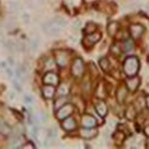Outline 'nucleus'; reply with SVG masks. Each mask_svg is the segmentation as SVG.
I'll list each match as a JSON object with an SVG mask.
<instances>
[{
  "mask_svg": "<svg viewBox=\"0 0 149 149\" xmlns=\"http://www.w3.org/2000/svg\"><path fill=\"white\" fill-rule=\"evenodd\" d=\"M124 73L127 74L128 77H132V75H136L139 72V68H140V61L137 57L135 56H130L128 57L125 61H124Z\"/></svg>",
  "mask_w": 149,
  "mask_h": 149,
  "instance_id": "1",
  "label": "nucleus"
},
{
  "mask_svg": "<svg viewBox=\"0 0 149 149\" xmlns=\"http://www.w3.org/2000/svg\"><path fill=\"white\" fill-rule=\"evenodd\" d=\"M84 69H85V65H84V61L81 58H75L73 62V66H72V73L75 78H80L82 74H84Z\"/></svg>",
  "mask_w": 149,
  "mask_h": 149,
  "instance_id": "2",
  "label": "nucleus"
},
{
  "mask_svg": "<svg viewBox=\"0 0 149 149\" xmlns=\"http://www.w3.org/2000/svg\"><path fill=\"white\" fill-rule=\"evenodd\" d=\"M73 110H74V107H73L70 104H65V105H62L61 107L57 109L56 117H57L58 119H61V120H63L65 118H67L68 116L72 115Z\"/></svg>",
  "mask_w": 149,
  "mask_h": 149,
  "instance_id": "3",
  "label": "nucleus"
},
{
  "mask_svg": "<svg viewBox=\"0 0 149 149\" xmlns=\"http://www.w3.org/2000/svg\"><path fill=\"white\" fill-rule=\"evenodd\" d=\"M43 81L45 85H53V86H56L58 84V77H57V74H55L54 72H48L44 78H43Z\"/></svg>",
  "mask_w": 149,
  "mask_h": 149,
  "instance_id": "4",
  "label": "nucleus"
},
{
  "mask_svg": "<svg viewBox=\"0 0 149 149\" xmlns=\"http://www.w3.org/2000/svg\"><path fill=\"white\" fill-rule=\"evenodd\" d=\"M62 128H63L65 130H67V131L74 130V129L77 128V122H75V119L68 116L67 118L63 119V123H62Z\"/></svg>",
  "mask_w": 149,
  "mask_h": 149,
  "instance_id": "5",
  "label": "nucleus"
},
{
  "mask_svg": "<svg viewBox=\"0 0 149 149\" xmlns=\"http://www.w3.org/2000/svg\"><path fill=\"white\" fill-rule=\"evenodd\" d=\"M140 82H141L140 78L132 75L130 79H128V80H127V87H128L131 92H134V91L137 90V87L140 86Z\"/></svg>",
  "mask_w": 149,
  "mask_h": 149,
  "instance_id": "6",
  "label": "nucleus"
},
{
  "mask_svg": "<svg viewBox=\"0 0 149 149\" xmlns=\"http://www.w3.org/2000/svg\"><path fill=\"white\" fill-rule=\"evenodd\" d=\"M82 125L86 128H93L97 125V120L91 115H84L82 116Z\"/></svg>",
  "mask_w": 149,
  "mask_h": 149,
  "instance_id": "7",
  "label": "nucleus"
},
{
  "mask_svg": "<svg viewBox=\"0 0 149 149\" xmlns=\"http://www.w3.org/2000/svg\"><path fill=\"white\" fill-rule=\"evenodd\" d=\"M144 31V26L140 25V24H134V25L130 26V32H131V36L134 38H139V37L143 33Z\"/></svg>",
  "mask_w": 149,
  "mask_h": 149,
  "instance_id": "8",
  "label": "nucleus"
},
{
  "mask_svg": "<svg viewBox=\"0 0 149 149\" xmlns=\"http://www.w3.org/2000/svg\"><path fill=\"white\" fill-rule=\"evenodd\" d=\"M95 110H97L98 115L102 116V117H105L107 113V106L103 100H99L95 103Z\"/></svg>",
  "mask_w": 149,
  "mask_h": 149,
  "instance_id": "9",
  "label": "nucleus"
},
{
  "mask_svg": "<svg viewBox=\"0 0 149 149\" xmlns=\"http://www.w3.org/2000/svg\"><path fill=\"white\" fill-rule=\"evenodd\" d=\"M99 40H100V33H90L88 36H86V38L84 40L85 44L90 47V45H93L94 43H97Z\"/></svg>",
  "mask_w": 149,
  "mask_h": 149,
  "instance_id": "10",
  "label": "nucleus"
},
{
  "mask_svg": "<svg viewBox=\"0 0 149 149\" xmlns=\"http://www.w3.org/2000/svg\"><path fill=\"white\" fill-rule=\"evenodd\" d=\"M97 134H98V131L95 129H93V128L82 129L81 132H80V135L82 136L84 139H93L94 136H97Z\"/></svg>",
  "mask_w": 149,
  "mask_h": 149,
  "instance_id": "11",
  "label": "nucleus"
},
{
  "mask_svg": "<svg viewBox=\"0 0 149 149\" xmlns=\"http://www.w3.org/2000/svg\"><path fill=\"white\" fill-rule=\"evenodd\" d=\"M43 95L47 99H52L55 95V88L53 85H45L43 87Z\"/></svg>",
  "mask_w": 149,
  "mask_h": 149,
  "instance_id": "12",
  "label": "nucleus"
},
{
  "mask_svg": "<svg viewBox=\"0 0 149 149\" xmlns=\"http://www.w3.org/2000/svg\"><path fill=\"white\" fill-rule=\"evenodd\" d=\"M118 23L117 22H112V23H110L109 24V26H107V32L110 36H115L118 31Z\"/></svg>",
  "mask_w": 149,
  "mask_h": 149,
  "instance_id": "13",
  "label": "nucleus"
},
{
  "mask_svg": "<svg viewBox=\"0 0 149 149\" xmlns=\"http://www.w3.org/2000/svg\"><path fill=\"white\" fill-rule=\"evenodd\" d=\"M95 95L98 98H105L106 97V91L104 88V84L100 82L98 86H97V88H95Z\"/></svg>",
  "mask_w": 149,
  "mask_h": 149,
  "instance_id": "14",
  "label": "nucleus"
},
{
  "mask_svg": "<svg viewBox=\"0 0 149 149\" xmlns=\"http://www.w3.org/2000/svg\"><path fill=\"white\" fill-rule=\"evenodd\" d=\"M125 97H127V90H125V87H119L118 88V91H117V100H118V103H123L124 102V99H125Z\"/></svg>",
  "mask_w": 149,
  "mask_h": 149,
  "instance_id": "15",
  "label": "nucleus"
},
{
  "mask_svg": "<svg viewBox=\"0 0 149 149\" xmlns=\"http://www.w3.org/2000/svg\"><path fill=\"white\" fill-rule=\"evenodd\" d=\"M55 68H56V62H55V60L48 58L47 62H45V69L50 72V70H53V69H55Z\"/></svg>",
  "mask_w": 149,
  "mask_h": 149,
  "instance_id": "16",
  "label": "nucleus"
},
{
  "mask_svg": "<svg viewBox=\"0 0 149 149\" xmlns=\"http://www.w3.org/2000/svg\"><path fill=\"white\" fill-rule=\"evenodd\" d=\"M99 63H100V67L103 68V70H104V72L110 70V63H109V60H107V58H105V57L100 58V61H99Z\"/></svg>",
  "mask_w": 149,
  "mask_h": 149,
  "instance_id": "17",
  "label": "nucleus"
},
{
  "mask_svg": "<svg viewBox=\"0 0 149 149\" xmlns=\"http://www.w3.org/2000/svg\"><path fill=\"white\" fill-rule=\"evenodd\" d=\"M113 139H115L116 143L120 144V143L124 141V139H125V136H124V134H123V132L117 131V132H115V135H113Z\"/></svg>",
  "mask_w": 149,
  "mask_h": 149,
  "instance_id": "18",
  "label": "nucleus"
},
{
  "mask_svg": "<svg viewBox=\"0 0 149 149\" xmlns=\"http://www.w3.org/2000/svg\"><path fill=\"white\" fill-rule=\"evenodd\" d=\"M68 86L67 85H60V87H58V94L60 95H66L67 93H68Z\"/></svg>",
  "mask_w": 149,
  "mask_h": 149,
  "instance_id": "19",
  "label": "nucleus"
},
{
  "mask_svg": "<svg viewBox=\"0 0 149 149\" xmlns=\"http://www.w3.org/2000/svg\"><path fill=\"white\" fill-rule=\"evenodd\" d=\"M123 49H124L125 52H130V50H132V49H134V43H132V41H131V40H128L125 43H124Z\"/></svg>",
  "mask_w": 149,
  "mask_h": 149,
  "instance_id": "20",
  "label": "nucleus"
},
{
  "mask_svg": "<svg viewBox=\"0 0 149 149\" xmlns=\"http://www.w3.org/2000/svg\"><path fill=\"white\" fill-rule=\"evenodd\" d=\"M67 102V98L65 97V95H62L60 99H57L56 100V103H55V107L56 109H58L60 106H62V105H65V103Z\"/></svg>",
  "mask_w": 149,
  "mask_h": 149,
  "instance_id": "21",
  "label": "nucleus"
},
{
  "mask_svg": "<svg viewBox=\"0 0 149 149\" xmlns=\"http://www.w3.org/2000/svg\"><path fill=\"white\" fill-rule=\"evenodd\" d=\"M8 5H10V7H11V10H13V11H19L20 10V4L19 3H17V1H10L8 3Z\"/></svg>",
  "mask_w": 149,
  "mask_h": 149,
  "instance_id": "22",
  "label": "nucleus"
},
{
  "mask_svg": "<svg viewBox=\"0 0 149 149\" xmlns=\"http://www.w3.org/2000/svg\"><path fill=\"white\" fill-rule=\"evenodd\" d=\"M94 30H95V25H94L93 23H88L87 26L85 28V32H86V33H91V32H93Z\"/></svg>",
  "mask_w": 149,
  "mask_h": 149,
  "instance_id": "23",
  "label": "nucleus"
},
{
  "mask_svg": "<svg viewBox=\"0 0 149 149\" xmlns=\"http://www.w3.org/2000/svg\"><path fill=\"white\" fill-rule=\"evenodd\" d=\"M127 112H128V113H127V118H128V119L134 118V117H135V115H136V113H135V110H134V107H132V106H130V107L128 109Z\"/></svg>",
  "mask_w": 149,
  "mask_h": 149,
  "instance_id": "24",
  "label": "nucleus"
},
{
  "mask_svg": "<svg viewBox=\"0 0 149 149\" xmlns=\"http://www.w3.org/2000/svg\"><path fill=\"white\" fill-rule=\"evenodd\" d=\"M30 48H31V50L35 52L37 48H38V41H36V40H32L30 42Z\"/></svg>",
  "mask_w": 149,
  "mask_h": 149,
  "instance_id": "25",
  "label": "nucleus"
},
{
  "mask_svg": "<svg viewBox=\"0 0 149 149\" xmlns=\"http://www.w3.org/2000/svg\"><path fill=\"white\" fill-rule=\"evenodd\" d=\"M0 130H3V131H1L3 134H8V132H10V128L6 125L5 123H3L1 125H0Z\"/></svg>",
  "mask_w": 149,
  "mask_h": 149,
  "instance_id": "26",
  "label": "nucleus"
},
{
  "mask_svg": "<svg viewBox=\"0 0 149 149\" xmlns=\"http://www.w3.org/2000/svg\"><path fill=\"white\" fill-rule=\"evenodd\" d=\"M22 20H23L24 23H29V22H30V16H29L28 13H23V15H22Z\"/></svg>",
  "mask_w": 149,
  "mask_h": 149,
  "instance_id": "27",
  "label": "nucleus"
},
{
  "mask_svg": "<svg viewBox=\"0 0 149 149\" xmlns=\"http://www.w3.org/2000/svg\"><path fill=\"white\" fill-rule=\"evenodd\" d=\"M111 52H112L115 55H119V48H118V45H113L112 48H111Z\"/></svg>",
  "mask_w": 149,
  "mask_h": 149,
  "instance_id": "28",
  "label": "nucleus"
},
{
  "mask_svg": "<svg viewBox=\"0 0 149 149\" xmlns=\"http://www.w3.org/2000/svg\"><path fill=\"white\" fill-rule=\"evenodd\" d=\"M5 47L8 49V50H12V49H13V42H12V41H7L5 43Z\"/></svg>",
  "mask_w": 149,
  "mask_h": 149,
  "instance_id": "29",
  "label": "nucleus"
},
{
  "mask_svg": "<svg viewBox=\"0 0 149 149\" xmlns=\"http://www.w3.org/2000/svg\"><path fill=\"white\" fill-rule=\"evenodd\" d=\"M24 102H25L26 104H32V98L30 95H24Z\"/></svg>",
  "mask_w": 149,
  "mask_h": 149,
  "instance_id": "30",
  "label": "nucleus"
},
{
  "mask_svg": "<svg viewBox=\"0 0 149 149\" xmlns=\"http://www.w3.org/2000/svg\"><path fill=\"white\" fill-rule=\"evenodd\" d=\"M19 148H35V144H32L31 142H29V143H25V144L20 146Z\"/></svg>",
  "mask_w": 149,
  "mask_h": 149,
  "instance_id": "31",
  "label": "nucleus"
},
{
  "mask_svg": "<svg viewBox=\"0 0 149 149\" xmlns=\"http://www.w3.org/2000/svg\"><path fill=\"white\" fill-rule=\"evenodd\" d=\"M91 72L93 73V74H92V75H93V78H95V77H97V69H95V66H94L93 63L91 65Z\"/></svg>",
  "mask_w": 149,
  "mask_h": 149,
  "instance_id": "32",
  "label": "nucleus"
},
{
  "mask_svg": "<svg viewBox=\"0 0 149 149\" xmlns=\"http://www.w3.org/2000/svg\"><path fill=\"white\" fill-rule=\"evenodd\" d=\"M6 69V74H7V77L8 78H12V77H13V72H12V69H10V68H5Z\"/></svg>",
  "mask_w": 149,
  "mask_h": 149,
  "instance_id": "33",
  "label": "nucleus"
},
{
  "mask_svg": "<svg viewBox=\"0 0 149 149\" xmlns=\"http://www.w3.org/2000/svg\"><path fill=\"white\" fill-rule=\"evenodd\" d=\"M80 25H81V22H80L79 19H77L75 22L73 23V26H74V28H77V29H78V28H80Z\"/></svg>",
  "mask_w": 149,
  "mask_h": 149,
  "instance_id": "34",
  "label": "nucleus"
},
{
  "mask_svg": "<svg viewBox=\"0 0 149 149\" xmlns=\"http://www.w3.org/2000/svg\"><path fill=\"white\" fill-rule=\"evenodd\" d=\"M8 98H10V99H11V100H13V99H15V98H16V93H15V92H13V91H11V92H10V93H8Z\"/></svg>",
  "mask_w": 149,
  "mask_h": 149,
  "instance_id": "35",
  "label": "nucleus"
},
{
  "mask_svg": "<svg viewBox=\"0 0 149 149\" xmlns=\"http://www.w3.org/2000/svg\"><path fill=\"white\" fill-rule=\"evenodd\" d=\"M13 86H15V88H16V90H18V91H20V90H22L20 85H19V84L17 82V81H15V82H13Z\"/></svg>",
  "mask_w": 149,
  "mask_h": 149,
  "instance_id": "36",
  "label": "nucleus"
},
{
  "mask_svg": "<svg viewBox=\"0 0 149 149\" xmlns=\"http://www.w3.org/2000/svg\"><path fill=\"white\" fill-rule=\"evenodd\" d=\"M6 67H7V63H6L5 61H1V62H0V68H6Z\"/></svg>",
  "mask_w": 149,
  "mask_h": 149,
  "instance_id": "37",
  "label": "nucleus"
},
{
  "mask_svg": "<svg viewBox=\"0 0 149 149\" xmlns=\"http://www.w3.org/2000/svg\"><path fill=\"white\" fill-rule=\"evenodd\" d=\"M146 104H147V107L149 109V95L146 97Z\"/></svg>",
  "mask_w": 149,
  "mask_h": 149,
  "instance_id": "38",
  "label": "nucleus"
},
{
  "mask_svg": "<svg viewBox=\"0 0 149 149\" xmlns=\"http://www.w3.org/2000/svg\"><path fill=\"white\" fill-rule=\"evenodd\" d=\"M144 132H146V135H148L149 136V125L146 128V130H144Z\"/></svg>",
  "mask_w": 149,
  "mask_h": 149,
  "instance_id": "39",
  "label": "nucleus"
},
{
  "mask_svg": "<svg viewBox=\"0 0 149 149\" xmlns=\"http://www.w3.org/2000/svg\"><path fill=\"white\" fill-rule=\"evenodd\" d=\"M147 11L149 12V4H147Z\"/></svg>",
  "mask_w": 149,
  "mask_h": 149,
  "instance_id": "40",
  "label": "nucleus"
},
{
  "mask_svg": "<svg viewBox=\"0 0 149 149\" xmlns=\"http://www.w3.org/2000/svg\"><path fill=\"white\" fill-rule=\"evenodd\" d=\"M148 147H149V143H148Z\"/></svg>",
  "mask_w": 149,
  "mask_h": 149,
  "instance_id": "41",
  "label": "nucleus"
}]
</instances>
